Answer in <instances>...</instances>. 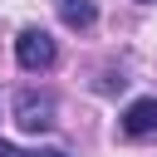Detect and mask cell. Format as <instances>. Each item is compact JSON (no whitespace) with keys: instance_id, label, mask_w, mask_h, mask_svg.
Here are the masks:
<instances>
[{"instance_id":"2","label":"cell","mask_w":157,"mask_h":157,"mask_svg":"<svg viewBox=\"0 0 157 157\" xmlns=\"http://www.w3.org/2000/svg\"><path fill=\"white\" fill-rule=\"evenodd\" d=\"M123 132H128V137H152V132H157V98H137V103H128V113H123Z\"/></svg>"},{"instance_id":"6","label":"cell","mask_w":157,"mask_h":157,"mask_svg":"<svg viewBox=\"0 0 157 157\" xmlns=\"http://www.w3.org/2000/svg\"><path fill=\"white\" fill-rule=\"evenodd\" d=\"M44 157H69V152H44Z\"/></svg>"},{"instance_id":"5","label":"cell","mask_w":157,"mask_h":157,"mask_svg":"<svg viewBox=\"0 0 157 157\" xmlns=\"http://www.w3.org/2000/svg\"><path fill=\"white\" fill-rule=\"evenodd\" d=\"M0 157H29V152H20V147H10V142H0Z\"/></svg>"},{"instance_id":"7","label":"cell","mask_w":157,"mask_h":157,"mask_svg":"<svg viewBox=\"0 0 157 157\" xmlns=\"http://www.w3.org/2000/svg\"><path fill=\"white\" fill-rule=\"evenodd\" d=\"M142 5H152V0H142Z\"/></svg>"},{"instance_id":"3","label":"cell","mask_w":157,"mask_h":157,"mask_svg":"<svg viewBox=\"0 0 157 157\" xmlns=\"http://www.w3.org/2000/svg\"><path fill=\"white\" fill-rule=\"evenodd\" d=\"M49 113H54V103H49V98H34V93H20V103H15V123L29 128V132L49 128V123H54Z\"/></svg>"},{"instance_id":"4","label":"cell","mask_w":157,"mask_h":157,"mask_svg":"<svg viewBox=\"0 0 157 157\" xmlns=\"http://www.w3.org/2000/svg\"><path fill=\"white\" fill-rule=\"evenodd\" d=\"M54 10H59V20L69 25V29H88L93 25V0H54Z\"/></svg>"},{"instance_id":"1","label":"cell","mask_w":157,"mask_h":157,"mask_svg":"<svg viewBox=\"0 0 157 157\" xmlns=\"http://www.w3.org/2000/svg\"><path fill=\"white\" fill-rule=\"evenodd\" d=\"M15 59H20V69L39 74V69H49V64L59 59V49H54V39H49L44 29H20V39H15Z\"/></svg>"}]
</instances>
